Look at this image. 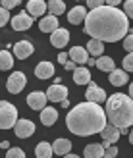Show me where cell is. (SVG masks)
I'll return each instance as SVG.
<instances>
[{
    "label": "cell",
    "instance_id": "cell-1",
    "mask_svg": "<svg viewBox=\"0 0 133 158\" xmlns=\"http://www.w3.org/2000/svg\"><path fill=\"white\" fill-rule=\"evenodd\" d=\"M129 18L123 10L116 6H100L91 10L85 19V33L91 39H98L102 43H116L126 39Z\"/></svg>",
    "mask_w": 133,
    "mask_h": 158
},
{
    "label": "cell",
    "instance_id": "cell-2",
    "mask_svg": "<svg viewBox=\"0 0 133 158\" xmlns=\"http://www.w3.org/2000/svg\"><path fill=\"white\" fill-rule=\"evenodd\" d=\"M66 125L69 131L79 137L95 135V133H102V129L108 125V116H106V110L100 108V104L87 100L73 106L68 112Z\"/></svg>",
    "mask_w": 133,
    "mask_h": 158
},
{
    "label": "cell",
    "instance_id": "cell-3",
    "mask_svg": "<svg viewBox=\"0 0 133 158\" xmlns=\"http://www.w3.org/2000/svg\"><path fill=\"white\" fill-rule=\"evenodd\" d=\"M106 116H108V122L120 129L133 125V98L122 93H116L112 97H108Z\"/></svg>",
    "mask_w": 133,
    "mask_h": 158
},
{
    "label": "cell",
    "instance_id": "cell-4",
    "mask_svg": "<svg viewBox=\"0 0 133 158\" xmlns=\"http://www.w3.org/2000/svg\"><path fill=\"white\" fill-rule=\"evenodd\" d=\"M15 123H18V108L10 102L2 100L0 102V127L10 129V127H15Z\"/></svg>",
    "mask_w": 133,
    "mask_h": 158
},
{
    "label": "cell",
    "instance_id": "cell-5",
    "mask_svg": "<svg viewBox=\"0 0 133 158\" xmlns=\"http://www.w3.org/2000/svg\"><path fill=\"white\" fill-rule=\"evenodd\" d=\"M27 83V77L23 72H14L10 77H8V81H6V89L10 91L12 94H18L23 91V87H25Z\"/></svg>",
    "mask_w": 133,
    "mask_h": 158
},
{
    "label": "cell",
    "instance_id": "cell-6",
    "mask_svg": "<svg viewBox=\"0 0 133 158\" xmlns=\"http://www.w3.org/2000/svg\"><path fill=\"white\" fill-rule=\"evenodd\" d=\"M46 97H48L50 102H64L68 100V87H64L62 83L50 85L48 91H46Z\"/></svg>",
    "mask_w": 133,
    "mask_h": 158
},
{
    "label": "cell",
    "instance_id": "cell-7",
    "mask_svg": "<svg viewBox=\"0 0 133 158\" xmlns=\"http://www.w3.org/2000/svg\"><path fill=\"white\" fill-rule=\"evenodd\" d=\"M46 102H48V97H46V93H41V91L29 93V97H27V104L33 110H44Z\"/></svg>",
    "mask_w": 133,
    "mask_h": 158
},
{
    "label": "cell",
    "instance_id": "cell-8",
    "mask_svg": "<svg viewBox=\"0 0 133 158\" xmlns=\"http://www.w3.org/2000/svg\"><path fill=\"white\" fill-rule=\"evenodd\" d=\"M85 97H87V100H89V102H97V104H100V102L108 100V98H106L104 89H100V87H98L97 83H93V81L89 83L87 93H85Z\"/></svg>",
    "mask_w": 133,
    "mask_h": 158
},
{
    "label": "cell",
    "instance_id": "cell-9",
    "mask_svg": "<svg viewBox=\"0 0 133 158\" xmlns=\"http://www.w3.org/2000/svg\"><path fill=\"white\" fill-rule=\"evenodd\" d=\"M14 131H15V135H18L19 139H27V137H31L35 133V123L31 120H18Z\"/></svg>",
    "mask_w": 133,
    "mask_h": 158
},
{
    "label": "cell",
    "instance_id": "cell-10",
    "mask_svg": "<svg viewBox=\"0 0 133 158\" xmlns=\"http://www.w3.org/2000/svg\"><path fill=\"white\" fill-rule=\"evenodd\" d=\"M31 25H33V15H29L25 12H21V14L15 15V18H12L14 31H27Z\"/></svg>",
    "mask_w": 133,
    "mask_h": 158
},
{
    "label": "cell",
    "instance_id": "cell-11",
    "mask_svg": "<svg viewBox=\"0 0 133 158\" xmlns=\"http://www.w3.org/2000/svg\"><path fill=\"white\" fill-rule=\"evenodd\" d=\"M33 44H31L29 41H19L14 44V56H18L19 60H27L31 54H33Z\"/></svg>",
    "mask_w": 133,
    "mask_h": 158
},
{
    "label": "cell",
    "instance_id": "cell-12",
    "mask_svg": "<svg viewBox=\"0 0 133 158\" xmlns=\"http://www.w3.org/2000/svg\"><path fill=\"white\" fill-rule=\"evenodd\" d=\"M68 41H69V33L66 29L58 27L54 33H50V43H52V46H56V48H64L68 44Z\"/></svg>",
    "mask_w": 133,
    "mask_h": 158
},
{
    "label": "cell",
    "instance_id": "cell-13",
    "mask_svg": "<svg viewBox=\"0 0 133 158\" xmlns=\"http://www.w3.org/2000/svg\"><path fill=\"white\" fill-rule=\"evenodd\" d=\"M27 12L33 18H39L44 12H48V4H44V0H29L27 2Z\"/></svg>",
    "mask_w": 133,
    "mask_h": 158
},
{
    "label": "cell",
    "instance_id": "cell-14",
    "mask_svg": "<svg viewBox=\"0 0 133 158\" xmlns=\"http://www.w3.org/2000/svg\"><path fill=\"white\" fill-rule=\"evenodd\" d=\"M69 60H73L75 64H87L89 62V50L83 46H73L69 50Z\"/></svg>",
    "mask_w": 133,
    "mask_h": 158
},
{
    "label": "cell",
    "instance_id": "cell-15",
    "mask_svg": "<svg viewBox=\"0 0 133 158\" xmlns=\"http://www.w3.org/2000/svg\"><path fill=\"white\" fill-rule=\"evenodd\" d=\"M102 139L104 141H108V143H118V139H120V135H122V131H120V127H116V125H112V123H108L106 127L102 129Z\"/></svg>",
    "mask_w": 133,
    "mask_h": 158
},
{
    "label": "cell",
    "instance_id": "cell-16",
    "mask_svg": "<svg viewBox=\"0 0 133 158\" xmlns=\"http://www.w3.org/2000/svg\"><path fill=\"white\" fill-rule=\"evenodd\" d=\"M35 75L39 79H50L54 75V66L50 62H39L37 68H35Z\"/></svg>",
    "mask_w": 133,
    "mask_h": 158
},
{
    "label": "cell",
    "instance_id": "cell-17",
    "mask_svg": "<svg viewBox=\"0 0 133 158\" xmlns=\"http://www.w3.org/2000/svg\"><path fill=\"white\" fill-rule=\"evenodd\" d=\"M85 19H87V14H85V8L83 6H75L68 14V21L73 23V25H79V23L85 21Z\"/></svg>",
    "mask_w": 133,
    "mask_h": 158
},
{
    "label": "cell",
    "instance_id": "cell-18",
    "mask_svg": "<svg viewBox=\"0 0 133 158\" xmlns=\"http://www.w3.org/2000/svg\"><path fill=\"white\" fill-rule=\"evenodd\" d=\"M39 27L44 33H54L58 29V15H46V18H43L41 23H39Z\"/></svg>",
    "mask_w": 133,
    "mask_h": 158
},
{
    "label": "cell",
    "instance_id": "cell-19",
    "mask_svg": "<svg viewBox=\"0 0 133 158\" xmlns=\"http://www.w3.org/2000/svg\"><path fill=\"white\" fill-rule=\"evenodd\" d=\"M83 154H85V158H104V147L100 143H91L85 147Z\"/></svg>",
    "mask_w": 133,
    "mask_h": 158
},
{
    "label": "cell",
    "instance_id": "cell-20",
    "mask_svg": "<svg viewBox=\"0 0 133 158\" xmlns=\"http://www.w3.org/2000/svg\"><path fill=\"white\" fill-rule=\"evenodd\" d=\"M73 83H77V85H89L91 83V72L87 68H77L73 72Z\"/></svg>",
    "mask_w": 133,
    "mask_h": 158
},
{
    "label": "cell",
    "instance_id": "cell-21",
    "mask_svg": "<svg viewBox=\"0 0 133 158\" xmlns=\"http://www.w3.org/2000/svg\"><path fill=\"white\" fill-rule=\"evenodd\" d=\"M108 79H110V83L114 87H122L127 83V72L126 69H114V72L108 75Z\"/></svg>",
    "mask_w": 133,
    "mask_h": 158
},
{
    "label": "cell",
    "instance_id": "cell-22",
    "mask_svg": "<svg viewBox=\"0 0 133 158\" xmlns=\"http://www.w3.org/2000/svg\"><path fill=\"white\" fill-rule=\"evenodd\" d=\"M58 120V112L54 108H48L46 106L44 110H41V123L43 125H54Z\"/></svg>",
    "mask_w": 133,
    "mask_h": 158
},
{
    "label": "cell",
    "instance_id": "cell-23",
    "mask_svg": "<svg viewBox=\"0 0 133 158\" xmlns=\"http://www.w3.org/2000/svg\"><path fill=\"white\" fill-rule=\"evenodd\" d=\"M54 154V148L50 143H46V141H43V143H39L35 147V156L37 158H52Z\"/></svg>",
    "mask_w": 133,
    "mask_h": 158
},
{
    "label": "cell",
    "instance_id": "cell-24",
    "mask_svg": "<svg viewBox=\"0 0 133 158\" xmlns=\"http://www.w3.org/2000/svg\"><path fill=\"white\" fill-rule=\"evenodd\" d=\"M52 148H54V154L66 156L69 151H72V143H69L68 139H56V141H54V145H52Z\"/></svg>",
    "mask_w": 133,
    "mask_h": 158
},
{
    "label": "cell",
    "instance_id": "cell-25",
    "mask_svg": "<svg viewBox=\"0 0 133 158\" xmlns=\"http://www.w3.org/2000/svg\"><path fill=\"white\" fill-rule=\"evenodd\" d=\"M87 50H89L91 56L100 58V56H102V52H104V43L98 41V39H91V41L87 43Z\"/></svg>",
    "mask_w": 133,
    "mask_h": 158
},
{
    "label": "cell",
    "instance_id": "cell-26",
    "mask_svg": "<svg viewBox=\"0 0 133 158\" xmlns=\"http://www.w3.org/2000/svg\"><path fill=\"white\" fill-rule=\"evenodd\" d=\"M100 72H108V73H112L114 69H116V64H114V60L110 56H100L97 58V64H95Z\"/></svg>",
    "mask_w": 133,
    "mask_h": 158
},
{
    "label": "cell",
    "instance_id": "cell-27",
    "mask_svg": "<svg viewBox=\"0 0 133 158\" xmlns=\"http://www.w3.org/2000/svg\"><path fill=\"white\" fill-rule=\"evenodd\" d=\"M64 10H66V4L62 2V0H48L50 15H60V14H64Z\"/></svg>",
    "mask_w": 133,
    "mask_h": 158
},
{
    "label": "cell",
    "instance_id": "cell-28",
    "mask_svg": "<svg viewBox=\"0 0 133 158\" xmlns=\"http://www.w3.org/2000/svg\"><path fill=\"white\" fill-rule=\"evenodd\" d=\"M12 66H14V56L8 50H2L0 52V69L6 72V69H10Z\"/></svg>",
    "mask_w": 133,
    "mask_h": 158
},
{
    "label": "cell",
    "instance_id": "cell-29",
    "mask_svg": "<svg viewBox=\"0 0 133 158\" xmlns=\"http://www.w3.org/2000/svg\"><path fill=\"white\" fill-rule=\"evenodd\" d=\"M6 158H25V152H23V148L14 147V148H8Z\"/></svg>",
    "mask_w": 133,
    "mask_h": 158
},
{
    "label": "cell",
    "instance_id": "cell-30",
    "mask_svg": "<svg viewBox=\"0 0 133 158\" xmlns=\"http://www.w3.org/2000/svg\"><path fill=\"white\" fill-rule=\"evenodd\" d=\"M123 69L126 72H131L133 73V52H129L126 58H123Z\"/></svg>",
    "mask_w": 133,
    "mask_h": 158
},
{
    "label": "cell",
    "instance_id": "cell-31",
    "mask_svg": "<svg viewBox=\"0 0 133 158\" xmlns=\"http://www.w3.org/2000/svg\"><path fill=\"white\" fill-rule=\"evenodd\" d=\"M123 48H126L127 52H133V35L127 33L126 39H123Z\"/></svg>",
    "mask_w": 133,
    "mask_h": 158
},
{
    "label": "cell",
    "instance_id": "cell-32",
    "mask_svg": "<svg viewBox=\"0 0 133 158\" xmlns=\"http://www.w3.org/2000/svg\"><path fill=\"white\" fill-rule=\"evenodd\" d=\"M123 12H126L127 18L133 19V0H126V2H123Z\"/></svg>",
    "mask_w": 133,
    "mask_h": 158
},
{
    "label": "cell",
    "instance_id": "cell-33",
    "mask_svg": "<svg viewBox=\"0 0 133 158\" xmlns=\"http://www.w3.org/2000/svg\"><path fill=\"white\" fill-rule=\"evenodd\" d=\"M8 19H10V10H6V8H2V10H0V25H6L8 23Z\"/></svg>",
    "mask_w": 133,
    "mask_h": 158
},
{
    "label": "cell",
    "instance_id": "cell-34",
    "mask_svg": "<svg viewBox=\"0 0 133 158\" xmlns=\"http://www.w3.org/2000/svg\"><path fill=\"white\" fill-rule=\"evenodd\" d=\"M106 2L104 0H87V6L91 8V10H97V8H100V6H104Z\"/></svg>",
    "mask_w": 133,
    "mask_h": 158
},
{
    "label": "cell",
    "instance_id": "cell-35",
    "mask_svg": "<svg viewBox=\"0 0 133 158\" xmlns=\"http://www.w3.org/2000/svg\"><path fill=\"white\" fill-rule=\"evenodd\" d=\"M21 2V0H2V8H6V10H10V8H15Z\"/></svg>",
    "mask_w": 133,
    "mask_h": 158
},
{
    "label": "cell",
    "instance_id": "cell-36",
    "mask_svg": "<svg viewBox=\"0 0 133 158\" xmlns=\"http://www.w3.org/2000/svg\"><path fill=\"white\" fill-rule=\"evenodd\" d=\"M68 56H69V54H66V52H60V54H58V62H60V64H64V66H66L68 62H69V60H68Z\"/></svg>",
    "mask_w": 133,
    "mask_h": 158
},
{
    "label": "cell",
    "instance_id": "cell-37",
    "mask_svg": "<svg viewBox=\"0 0 133 158\" xmlns=\"http://www.w3.org/2000/svg\"><path fill=\"white\" fill-rule=\"evenodd\" d=\"M64 68L68 69V72H75V69H77V64H75L73 60H69V62H68V64H66Z\"/></svg>",
    "mask_w": 133,
    "mask_h": 158
},
{
    "label": "cell",
    "instance_id": "cell-38",
    "mask_svg": "<svg viewBox=\"0 0 133 158\" xmlns=\"http://www.w3.org/2000/svg\"><path fill=\"white\" fill-rule=\"evenodd\" d=\"M104 2H106V6H116L118 8V4L122 2V0H104Z\"/></svg>",
    "mask_w": 133,
    "mask_h": 158
},
{
    "label": "cell",
    "instance_id": "cell-39",
    "mask_svg": "<svg viewBox=\"0 0 133 158\" xmlns=\"http://www.w3.org/2000/svg\"><path fill=\"white\" fill-rule=\"evenodd\" d=\"M64 158H79V156H77V154H69V152H68V154H66Z\"/></svg>",
    "mask_w": 133,
    "mask_h": 158
},
{
    "label": "cell",
    "instance_id": "cell-40",
    "mask_svg": "<svg viewBox=\"0 0 133 158\" xmlns=\"http://www.w3.org/2000/svg\"><path fill=\"white\" fill-rule=\"evenodd\" d=\"M129 97H131V98H133V83H131V85H129Z\"/></svg>",
    "mask_w": 133,
    "mask_h": 158
},
{
    "label": "cell",
    "instance_id": "cell-41",
    "mask_svg": "<svg viewBox=\"0 0 133 158\" xmlns=\"http://www.w3.org/2000/svg\"><path fill=\"white\" fill-rule=\"evenodd\" d=\"M129 141H131V145H133V129H131V133H129Z\"/></svg>",
    "mask_w": 133,
    "mask_h": 158
},
{
    "label": "cell",
    "instance_id": "cell-42",
    "mask_svg": "<svg viewBox=\"0 0 133 158\" xmlns=\"http://www.w3.org/2000/svg\"><path fill=\"white\" fill-rule=\"evenodd\" d=\"M27 2H29V0H27Z\"/></svg>",
    "mask_w": 133,
    "mask_h": 158
}]
</instances>
